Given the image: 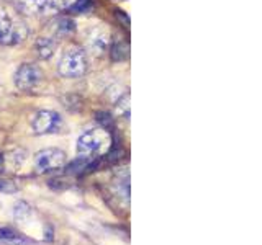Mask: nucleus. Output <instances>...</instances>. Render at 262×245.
Segmentation results:
<instances>
[{
	"instance_id": "13",
	"label": "nucleus",
	"mask_w": 262,
	"mask_h": 245,
	"mask_svg": "<svg viewBox=\"0 0 262 245\" xmlns=\"http://www.w3.org/2000/svg\"><path fill=\"white\" fill-rule=\"evenodd\" d=\"M128 102H129V95H128V94H124L123 97H120V98H118V100H115V103H116V110H118V113L128 115V111H129V107H128Z\"/></svg>"
},
{
	"instance_id": "2",
	"label": "nucleus",
	"mask_w": 262,
	"mask_h": 245,
	"mask_svg": "<svg viewBox=\"0 0 262 245\" xmlns=\"http://www.w3.org/2000/svg\"><path fill=\"white\" fill-rule=\"evenodd\" d=\"M107 141H108L107 131H103V129L85 131L84 134L77 139V154L84 155V157L95 155L103 149V145Z\"/></svg>"
},
{
	"instance_id": "5",
	"label": "nucleus",
	"mask_w": 262,
	"mask_h": 245,
	"mask_svg": "<svg viewBox=\"0 0 262 245\" xmlns=\"http://www.w3.org/2000/svg\"><path fill=\"white\" fill-rule=\"evenodd\" d=\"M62 123V118L56 111H49V110H43L38 111L33 118L31 126L33 131L36 134H51V132H56L59 129V126Z\"/></svg>"
},
{
	"instance_id": "15",
	"label": "nucleus",
	"mask_w": 262,
	"mask_h": 245,
	"mask_svg": "<svg viewBox=\"0 0 262 245\" xmlns=\"http://www.w3.org/2000/svg\"><path fill=\"white\" fill-rule=\"evenodd\" d=\"M13 214L15 216H22V214H28V206L25 203H18L15 209H13Z\"/></svg>"
},
{
	"instance_id": "9",
	"label": "nucleus",
	"mask_w": 262,
	"mask_h": 245,
	"mask_svg": "<svg viewBox=\"0 0 262 245\" xmlns=\"http://www.w3.org/2000/svg\"><path fill=\"white\" fill-rule=\"evenodd\" d=\"M57 41L54 36H43L38 38L35 43V52L39 59H49L56 51Z\"/></svg>"
},
{
	"instance_id": "17",
	"label": "nucleus",
	"mask_w": 262,
	"mask_h": 245,
	"mask_svg": "<svg viewBox=\"0 0 262 245\" xmlns=\"http://www.w3.org/2000/svg\"><path fill=\"white\" fill-rule=\"evenodd\" d=\"M2 162H4V158H2V155H0V172H2V169H4L2 167Z\"/></svg>"
},
{
	"instance_id": "1",
	"label": "nucleus",
	"mask_w": 262,
	"mask_h": 245,
	"mask_svg": "<svg viewBox=\"0 0 262 245\" xmlns=\"http://www.w3.org/2000/svg\"><path fill=\"white\" fill-rule=\"evenodd\" d=\"M57 70L62 77H81L87 70V56L81 48H69L59 59Z\"/></svg>"
},
{
	"instance_id": "3",
	"label": "nucleus",
	"mask_w": 262,
	"mask_h": 245,
	"mask_svg": "<svg viewBox=\"0 0 262 245\" xmlns=\"http://www.w3.org/2000/svg\"><path fill=\"white\" fill-rule=\"evenodd\" d=\"M43 80V70L35 64H22L15 72L13 82L17 89L22 92H31L35 90Z\"/></svg>"
},
{
	"instance_id": "7",
	"label": "nucleus",
	"mask_w": 262,
	"mask_h": 245,
	"mask_svg": "<svg viewBox=\"0 0 262 245\" xmlns=\"http://www.w3.org/2000/svg\"><path fill=\"white\" fill-rule=\"evenodd\" d=\"M87 48L94 52L95 56H102L108 48V33L95 26L94 30L89 31L87 36Z\"/></svg>"
},
{
	"instance_id": "11",
	"label": "nucleus",
	"mask_w": 262,
	"mask_h": 245,
	"mask_svg": "<svg viewBox=\"0 0 262 245\" xmlns=\"http://www.w3.org/2000/svg\"><path fill=\"white\" fill-rule=\"evenodd\" d=\"M57 36H68L69 33L74 31V22L69 18H57L54 22V28H51Z\"/></svg>"
},
{
	"instance_id": "14",
	"label": "nucleus",
	"mask_w": 262,
	"mask_h": 245,
	"mask_svg": "<svg viewBox=\"0 0 262 245\" xmlns=\"http://www.w3.org/2000/svg\"><path fill=\"white\" fill-rule=\"evenodd\" d=\"M97 116H98L97 120L100 121V123L105 126V128H108V126H111V123H113V121H111V118H110L108 113H98Z\"/></svg>"
},
{
	"instance_id": "16",
	"label": "nucleus",
	"mask_w": 262,
	"mask_h": 245,
	"mask_svg": "<svg viewBox=\"0 0 262 245\" xmlns=\"http://www.w3.org/2000/svg\"><path fill=\"white\" fill-rule=\"evenodd\" d=\"M15 185L9 180H0V191H15Z\"/></svg>"
},
{
	"instance_id": "12",
	"label": "nucleus",
	"mask_w": 262,
	"mask_h": 245,
	"mask_svg": "<svg viewBox=\"0 0 262 245\" xmlns=\"http://www.w3.org/2000/svg\"><path fill=\"white\" fill-rule=\"evenodd\" d=\"M126 57H128V46L118 39V41H115L113 46H111V61L120 62V61H124Z\"/></svg>"
},
{
	"instance_id": "8",
	"label": "nucleus",
	"mask_w": 262,
	"mask_h": 245,
	"mask_svg": "<svg viewBox=\"0 0 262 245\" xmlns=\"http://www.w3.org/2000/svg\"><path fill=\"white\" fill-rule=\"evenodd\" d=\"M0 44H13V20L4 7H0Z\"/></svg>"
},
{
	"instance_id": "4",
	"label": "nucleus",
	"mask_w": 262,
	"mask_h": 245,
	"mask_svg": "<svg viewBox=\"0 0 262 245\" xmlns=\"http://www.w3.org/2000/svg\"><path fill=\"white\" fill-rule=\"evenodd\" d=\"M66 165V154L61 149H44L35 155V169L39 174L54 172Z\"/></svg>"
},
{
	"instance_id": "6",
	"label": "nucleus",
	"mask_w": 262,
	"mask_h": 245,
	"mask_svg": "<svg viewBox=\"0 0 262 245\" xmlns=\"http://www.w3.org/2000/svg\"><path fill=\"white\" fill-rule=\"evenodd\" d=\"M56 0H13L17 10L23 15H39L52 9Z\"/></svg>"
},
{
	"instance_id": "10",
	"label": "nucleus",
	"mask_w": 262,
	"mask_h": 245,
	"mask_svg": "<svg viewBox=\"0 0 262 245\" xmlns=\"http://www.w3.org/2000/svg\"><path fill=\"white\" fill-rule=\"evenodd\" d=\"M0 242L9 243V245H26L30 243V239H25L23 235H20L18 232L12 229H0Z\"/></svg>"
}]
</instances>
